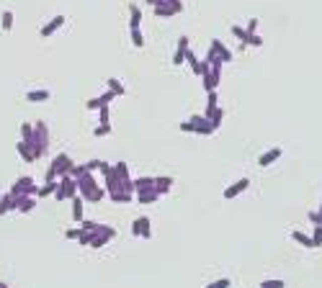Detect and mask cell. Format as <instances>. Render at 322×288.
Here are the masks:
<instances>
[{
    "mask_svg": "<svg viewBox=\"0 0 322 288\" xmlns=\"http://www.w3.org/2000/svg\"><path fill=\"white\" fill-rule=\"evenodd\" d=\"M29 144L36 154V160L47 154V149H49V126L44 121H34V137H31Z\"/></svg>",
    "mask_w": 322,
    "mask_h": 288,
    "instance_id": "6da1fadb",
    "label": "cell"
},
{
    "mask_svg": "<svg viewBox=\"0 0 322 288\" xmlns=\"http://www.w3.org/2000/svg\"><path fill=\"white\" fill-rule=\"evenodd\" d=\"M72 157L70 154H64V152H59L57 157L52 160V165H49V170H47V175H44V183H49V180H59L62 175H70V170H72Z\"/></svg>",
    "mask_w": 322,
    "mask_h": 288,
    "instance_id": "7a4b0ae2",
    "label": "cell"
},
{
    "mask_svg": "<svg viewBox=\"0 0 322 288\" xmlns=\"http://www.w3.org/2000/svg\"><path fill=\"white\" fill-rule=\"evenodd\" d=\"M80 190H77V180L72 178V175H62L59 183H57V190H54V198L57 201H70V198H75Z\"/></svg>",
    "mask_w": 322,
    "mask_h": 288,
    "instance_id": "3957f363",
    "label": "cell"
},
{
    "mask_svg": "<svg viewBox=\"0 0 322 288\" xmlns=\"http://www.w3.org/2000/svg\"><path fill=\"white\" fill-rule=\"evenodd\" d=\"M114 237H116V229H114V227H109V224H98L96 232H93V239H91V247H93V250H101V247L109 245Z\"/></svg>",
    "mask_w": 322,
    "mask_h": 288,
    "instance_id": "277c9868",
    "label": "cell"
},
{
    "mask_svg": "<svg viewBox=\"0 0 322 288\" xmlns=\"http://www.w3.org/2000/svg\"><path fill=\"white\" fill-rule=\"evenodd\" d=\"M188 121H191V126H193V134H204V137H209V134H214V131H217V126H214L204 114H193Z\"/></svg>",
    "mask_w": 322,
    "mask_h": 288,
    "instance_id": "5b68a950",
    "label": "cell"
},
{
    "mask_svg": "<svg viewBox=\"0 0 322 288\" xmlns=\"http://www.w3.org/2000/svg\"><path fill=\"white\" fill-rule=\"evenodd\" d=\"M13 196H36L39 193V185H34V178H29V175H24V178H18L11 188Z\"/></svg>",
    "mask_w": 322,
    "mask_h": 288,
    "instance_id": "8992f818",
    "label": "cell"
},
{
    "mask_svg": "<svg viewBox=\"0 0 322 288\" xmlns=\"http://www.w3.org/2000/svg\"><path fill=\"white\" fill-rule=\"evenodd\" d=\"M201 82H204V90H206V93L217 90L219 82H222V67H209V70L201 75Z\"/></svg>",
    "mask_w": 322,
    "mask_h": 288,
    "instance_id": "52a82bcc",
    "label": "cell"
},
{
    "mask_svg": "<svg viewBox=\"0 0 322 288\" xmlns=\"http://www.w3.org/2000/svg\"><path fill=\"white\" fill-rule=\"evenodd\" d=\"M132 234L134 237H142V239L152 237V221H149V216H137L132 221Z\"/></svg>",
    "mask_w": 322,
    "mask_h": 288,
    "instance_id": "ba28073f",
    "label": "cell"
},
{
    "mask_svg": "<svg viewBox=\"0 0 322 288\" xmlns=\"http://www.w3.org/2000/svg\"><path fill=\"white\" fill-rule=\"evenodd\" d=\"M114 98H119V95H116L114 90H106L103 95H98V98H91L88 103H85V108H88V111H101L103 106H109Z\"/></svg>",
    "mask_w": 322,
    "mask_h": 288,
    "instance_id": "9c48e42d",
    "label": "cell"
},
{
    "mask_svg": "<svg viewBox=\"0 0 322 288\" xmlns=\"http://www.w3.org/2000/svg\"><path fill=\"white\" fill-rule=\"evenodd\" d=\"M250 188V180L248 178H240V180H234L229 188H224V198H227V201H232V198H237L240 193H245Z\"/></svg>",
    "mask_w": 322,
    "mask_h": 288,
    "instance_id": "30bf717a",
    "label": "cell"
},
{
    "mask_svg": "<svg viewBox=\"0 0 322 288\" xmlns=\"http://www.w3.org/2000/svg\"><path fill=\"white\" fill-rule=\"evenodd\" d=\"M36 209V196H16V211L31 214Z\"/></svg>",
    "mask_w": 322,
    "mask_h": 288,
    "instance_id": "8fae6325",
    "label": "cell"
},
{
    "mask_svg": "<svg viewBox=\"0 0 322 288\" xmlns=\"http://www.w3.org/2000/svg\"><path fill=\"white\" fill-rule=\"evenodd\" d=\"M281 147H273V149H268V152H263L261 154V157H258V165H261V167H268V165H273V162H278V160H281Z\"/></svg>",
    "mask_w": 322,
    "mask_h": 288,
    "instance_id": "7c38bea8",
    "label": "cell"
},
{
    "mask_svg": "<svg viewBox=\"0 0 322 288\" xmlns=\"http://www.w3.org/2000/svg\"><path fill=\"white\" fill-rule=\"evenodd\" d=\"M64 21H67V18H64V16H54L52 21H49V24L47 26H41V36H44V39H49V36H54L62 26H64Z\"/></svg>",
    "mask_w": 322,
    "mask_h": 288,
    "instance_id": "4fadbf2b",
    "label": "cell"
},
{
    "mask_svg": "<svg viewBox=\"0 0 322 288\" xmlns=\"http://www.w3.org/2000/svg\"><path fill=\"white\" fill-rule=\"evenodd\" d=\"M188 41H191L188 36H181V39H178V49H176V54H173V64H176V67H181V64L186 62V54H188V49H191Z\"/></svg>",
    "mask_w": 322,
    "mask_h": 288,
    "instance_id": "5bb4252c",
    "label": "cell"
},
{
    "mask_svg": "<svg viewBox=\"0 0 322 288\" xmlns=\"http://www.w3.org/2000/svg\"><path fill=\"white\" fill-rule=\"evenodd\" d=\"M80 196H83V201H85V204H101L103 198L109 196V190L98 185V188H93V190H88V193H80Z\"/></svg>",
    "mask_w": 322,
    "mask_h": 288,
    "instance_id": "9a60e30c",
    "label": "cell"
},
{
    "mask_svg": "<svg viewBox=\"0 0 322 288\" xmlns=\"http://www.w3.org/2000/svg\"><path fill=\"white\" fill-rule=\"evenodd\" d=\"M152 11H155V16H157V18H170V16H178V11H176L173 6H170L168 0H160V3H155V6H152Z\"/></svg>",
    "mask_w": 322,
    "mask_h": 288,
    "instance_id": "2e32d148",
    "label": "cell"
},
{
    "mask_svg": "<svg viewBox=\"0 0 322 288\" xmlns=\"http://www.w3.org/2000/svg\"><path fill=\"white\" fill-rule=\"evenodd\" d=\"M93 188H98V180L93 178V172H85L83 178H77V190H80V193H88V190H93Z\"/></svg>",
    "mask_w": 322,
    "mask_h": 288,
    "instance_id": "e0dca14e",
    "label": "cell"
},
{
    "mask_svg": "<svg viewBox=\"0 0 322 288\" xmlns=\"http://www.w3.org/2000/svg\"><path fill=\"white\" fill-rule=\"evenodd\" d=\"M16 149H18V157H21V160H26V162H36V154H34V149H31V144H29V142L21 139V142L16 144Z\"/></svg>",
    "mask_w": 322,
    "mask_h": 288,
    "instance_id": "ac0fdd59",
    "label": "cell"
},
{
    "mask_svg": "<svg viewBox=\"0 0 322 288\" xmlns=\"http://www.w3.org/2000/svg\"><path fill=\"white\" fill-rule=\"evenodd\" d=\"M149 190H155V178H137L134 180V196L137 193H149Z\"/></svg>",
    "mask_w": 322,
    "mask_h": 288,
    "instance_id": "d6986e66",
    "label": "cell"
},
{
    "mask_svg": "<svg viewBox=\"0 0 322 288\" xmlns=\"http://www.w3.org/2000/svg\"><path fill=\"white\" fill-rule=\"evenodd\" d=\"M129 29H142V11L137 3L129 6Z\"/></svg>",
    "mask_w": 322,
    "mask_h": 288,
    "instance_id": "ffe728a7",
    "label": "cell"
},
{
    "mask_svg": "<svg viewBox=\"0 0 322 288\" xmlns=\"http://www.w3.org/2000/svg\"><path fill=\"white\" fill-rule=\"evenodd\" d=\"M70 204H72V221H80L85 219L83 216V209H85V201H83V196H75V198H70Z\"/></svg>",
    "mask_w": 322,
    "mask_h": 288,
    "instance_id": "44dd1931",
    "label": "cell"
},
{
    "mask_svg": "<svg viewBox=\"0 0 322 288\" xmlns=\"http://www.w3.org/2000/svg\"><path fill=\"white\" fill-rule=\"evenodd\" d=\"M211 49H217V54L224 59V64H227V62H232V49H227V47H224V41H222V39H211Z\"/></svg>",
    "mask_w": 322,
    "mask_h": 288,
    "instance_id": "7402d4cb",
    "label": "cell"
},
{
    "mask_svg": "<svg viewBox=\"0 0 322 288\" xmlns=\"http://www.w3.org/2000/svg\"><path fill=\"white\" fill-rule=\"evenodd\" d=\"M8 211H16V196L11 190L6 196H0V216L8 214Z\"/></svg>",
    "mask_w": 322,
    "mask_h": 288,
    "instance_id": "603a6c76",
    "label": "cell"
},
{
    "mask_svg": "<svg viewBox=\"0 0 322 288\" xmlns=\"http://www.w3.org/2000/svg\"><path fill=\"white\" fill-rule=\"evenodd\" d=\"M173 178H170V175H160V178H155V190L160 193V196H165L170 188H173Z\"/></svg>",
    "mask_w": 322,
    "mask_h": 288,
    "instance_id": "cb8c5ba5",
    "label": "cell"
},
{
    "mask_svg": "<svg viewBox=\"0 0 322 288\" xmlns=\"http://www.w3.org/2000/svg\"><path fill=\"white\" fill-rule=\"evenodd\" d=\"M217 108H219V95H217V90H211V93H206V108H204V116L209 119Z\"/></svg>",
    "mask_w": 322,
    "mask_h": 288,
    "instance_id": "d4e9b609",
    "label": "cell"
},
{
    "mask_svg": "<svg viewBox=\"0 0 322 288\" xmlns=\"http://www.w3.org/2000/svg\"><path fill=\"white\" fill-rule=\"evenodd\" d=\"M49 98H52L49 90H29V93H26V101H29V103H44V101H49Z\"/></svg>",
    "mask_w": 322,
    "mask_h": 288,
    "instance_id": "484cf974",
    "label": "cell"
},
{
    "mask_svg": "<svg viewBox=\"0 0 322 288\" xmlns=\"http://www.w3.org/2000/svg\"><path fill=\"white\" fill-rule=\"evenodd\" d=\"M291 239L296 242V245H302V247H307V250H312V247H314V242H312V237H309V234H304V232H291Z\"/></svg>",
    "mask_w": 322,
    "mask_h": 288,
    "instance_id": "4316f807",
    "label": "cell"
},
{
    "mask_svg": "<svg viewBox=\"0 0 322 288\" xmlns=\"http://www.w3.org/2000/svg\"><path fill=\"white\" fill-rule=\"evenodd\" d=\"M109 198L114 204H129L134 198V193H126V190H114V193H109Z\"/></svg>",
    "mask_w": 322,
    "mask_h": 288,
    "instance_id": "83f0119b",
    "label": "cell"
},
{
    "mask_svg": "<svg viewBox=\"0 0 322 288\" xmlns=\"http://www.w3.org/2000/svg\"><path fill=\"white\" fill-rule=\"evenodd\" d=\"M160 198V193L157 190H149V193H137V201L142 204V206H149V204H155Z\"/></svg>",
    "mask_w": 322,
    "mask_h": 288,
    "instance_id": "f1b7e54d",
    "label": "cell"
},
{
    "mask_svg": "<svg viewBox=\"0 0 322 288\" xmlns=\"http://www.w3.org/2000/svg\"><path fill=\"white\" fill-rule=\"evenodd\" d=\"M57 183H59V180H49V183H44V185L39 188L36 198H47V196H54V190H57Z\"/></svg>",
    "mask_w": 322,
    "mask_h": 288,
    "instance_id": "f546056e",
    "label": "cell"
},
{
    "mask_svg": "<svg viewBox=\"0 0 322 288\" xmlns=\"http://www.w3.org/2000/svg\"><path fill=\"white\" fill-rule=\"evenodd\" d=\"M106 85H109V90H114L119 98L126 93V87H124V85H121V80H116V77H109V80H106Z\"/></svg>",
    "mask_w": 322,
    "mask_h": 288,
    "instance_id": "4dcf8cb0",
    "label": "cell"
},
{
    "mask_svg": "<svg viewBox=\"0 0 322 288\" xmlns=\"http://www.w3.org/2000/svg\"><path fill=\"white\" fill-rule=\"evenodd\" d=\"M129 36H132V44H134L137 49L144 47V34H142V29H129Z\"/></svg>",
    "mask_w": 322,
    "mask_h": 288,
    "instance_id": "1f68e13d",
    "label": "cell"
},
{
    "mask_svg": "<svg viewBox=\"0 0 322 288\" xmlns=\"http://www.w3.org/2000/svg\"><path fill=\"white\" fill-rule=\"evenodd\" d=\"M0 26H3V31L13 29V11H3V16H0Z\"/></svg>",
    "mask_w": 322,
    "mask_h": 288,
    "instance_id": "d6a6232c",
    "label": "cell"
},
{
    "mask_svg": "<svg viewBox=\"0 0 322 288\" xmlns=\"http://www.w3.org/2000/svg\"><path fill=\"white\" fill-rule=\"evenodd\" d=\"M229 31H232L234 39H240V44H245V47H248V39H250V36H248V31H245L243 26H232Z\"/></svg>",
    "mask_w": 322,
    "mask_h": 288,
    "instance_id": "836d02e7",
    "label": "cell"
},
{
    "mask_svg": "<svg viewBox=\"0 0 322 288\" xmlns=\"http://www.w3.org/2000/svg\"><path fill=\"white\" fill-rule=\"evenodd\" d=\"M209 121H211L214 126H217V129H219V126H222V121H224V108L219 106V108H217V111H214V114L209 116Z\"/></svg>",
    "mask_w": 322,
    "mask_h": 288,
    "instance_id": "e575fe53",
    "label": "cell"
},
{
    "mask_svg": "<svg viewBox=\"0 0 322 288\" xmlns=\"http://www.w3.org/2000/svg\"><path fill=\"white\" fill-rule=\"evenodd\" d=\"M31 137H34V124H21V139L31 142Z\"/></svg>",
    "mask_w": 322,
    "mask_h": 288,
    "instance_id": "d590c367",
    "label": "cell"
},
{
    "mask_svg": "<svg viewBox=\"0 0 322 288\" xmlns=\"http://www.w3.org/2000/svg\"><path fill=\"white\" fill-rule=\"evenodd\" d=\"M109 134H111V124H101V126L93 129V137H98V139L101 137H109Z\"/></svg>",
    "mask_w": 322,
    "mask_h": 288,
    "instance_id": "8d00e7d4",
    "label": "cell"
},
{
    "mask_svg": "<svg viewBox=\"0 0 322 288\" xmlns=\"http://www.w3.org/2000/svg\"><path fill=\"white\" fill-rule=\"evenodd\" d=\"M91 239H93V232H85V229H80V237H77V242L83 247H91Z\"/></svg>",
    "mask_w": 322,
    "mask_h": 288,
    "instance_id": "74e56055",
    "label": "cell"
},
{
    "mask_svg": "<svg viewBox=\"0 0 322 288\" xmlns=\"http://www.w3.org/2000/svg\"><path fill=\"white\" fill-rule=\"evenodd\" d=\"M229 285H232V280H229V278H219V280H211L206 288H229Z\"/></svg>",
    "mask_w": 322,
    "mask_h": 288,
    "instance_id": "f35d334b",
    "label": "cell"
},
{
    "mask_svg": "<svg viewBox=\"0 0 322 288\" xmlns=\"http://www.w3.org/2000/svg\"><path fill=\"white\" fill-rule=\"evenodd\" d=\"M98 116H101L98 124H111V111H109V106H103V108L98 111Z\"/></svg>",
    "mask_w": 322,
    "mask_h": 288,
    "instance_id": "ab89813d",
    "label": "cell"
},
{
    "mask_svg": "<svg viewBox=\"0 0 322 288\" xmlns=\"http://www.w3.org/2000/svg\"><path fill=\"white\" fill-rule=\"evenodd\" d=\"M85 172H88V167H85V165H72V170H70V175H72L75 180H77V178H83Z\"/></svg>",
    "mask_w": 322,
    "mask_h": 288,
    "instance_id": "60d3db41",
    "label": "cell"
},
{
    "mask_svg": "<svg viewBox=\"0 0 322 288\" xmlns=\"http://www.w3.org/2000/svg\"><path fill=\"white\" fill-rule=\"evenodd\" d=\"M312 242H314V247H322V227H314V232H312Z\"/></svg>",
    "mask_w": 322,
    "mask_h": 288,
    "instance_id": "b9f144b4",
    "label": "cell"
},
{
    "mask_svg": "<svg viewBox=\"0 0 322 288\" xmlns=\"http://www.w3.org/2000/svg\"><path fill=\"white\" fill-rule=\"evenodd\" d=\"M284 285H286V283L278 280V278H276V280H263V283H261V288H284Z\"/></svg>",
    "mask_w": 322,
    "mask_h": 288,
    "instance_id": "7bdbcfd3",
    "label": "cell"
},
{
    "mask_svg": "<svg viewBox=\"0 0 322 288\" xmlns=\"http://www.w3.org/2000/svg\"><path fill=\"white\" fill-rule=\"evenodd\" d=\"M103 165V160H91V162H85V167H88V172H98Z\"/></svg>",
    "mask_w": 322,
    "mask_h": 288,
    "instance_id": "ee69618b",
    "label": "cell"
},
{
    "mask_svg": "<svg viewBox=\"0 0 322 288\" xmlns=\"http://www.w3.org/2000/svg\"><path fill=\"white\" fill-rule=\"evenodd\" d=\"M96 227H98L96 221H88V219H83V221H80V229H85V232H96Z\"/></svg>",
    "mask_w": 322,
    "mask_h": 288,
    "instance_id": "f6af8a7d",
    "label": "cell"
},
{
    "mask_svg": "<svg viewBox=\"0 0 322 288\" xmlns=\"http://www.w3.org/2000/svg\"><path fill=\"white\" fill-rule=\"evenodd\" d=\"M245 31H248V36H253V34L258 31V18H250V21H248V26H245Z\"/></svg>",
    "mask_w": 322,
    "mask_h": 288,
    "instance_id": "bcb514c9",
    "label": "cell"
},
{
    "mask_svg": "<svg viewBox=\"0 0 322 288\" xmlns=\"http://www.w3.org/2000/svg\"><path fill=\"white\" fill-rule=\"evenodd\" d=\"M309 221L314 227H322V214L319 211H309Z\"/></svg>",
    "mask_w": 322,
    "mask_h": 288,
    "instance_id": "7dc6e473",
    "label": "cell"
},
{
    "mask_svg": "<svg viewBox=\"0 0 322 288\" xmlns=\"http://www.w3.org/2000/svg\"><path fill=\"white\" fill-rule=\"evenodd\" d=\"M248 47H263V39L258 36V34H253V36L248 39Z\"/></svg>",
    "mask_w": 322,
    "mask_h": 288,
    "instance_id": "c3c4849f",
    "label": "cell"
},
{
    "mask_svg": "<svg viewBox=\"0 0 322 288\" xmlns=\"http://www.w3.org/2000/svg\"><path fill=\"white\" fill-rule=\"evenodd\" d=\"M64 237H67V239H77V237H80V227H75V229H67V232H64Z\"/></svg>",
    "mask_w": 322,
    "mask_h": 288,
    "instance_id": "681fc988",
    "label": "cell"
},
{
    "mask_svg": "<svg viewBox=\"0 0 322 288\" xmlns=\"http://www.w3.org/2000/svg\"><path fill=\"white\" fill-rule=\"evenodd\" d=\"M181 131H186V134H193V126H191V121H183V124H181Z\"/></svg>",
    "mask_w": 322,
    "mask_h": 288,
    "instance_id": "f907efd6",
    "label": "cell"
},
{
    "mask_svg": "<svg viewBox=\"0 0 322 288\" xmlns=\"http://www.w3.org/2000/svg\"><path fill=\"white\" fill-rule=\"evenodd\" d=\"M168 3L173 6V8L178 11V13H183V3H181V0H168Z\"/></svg>",
    "mask_w": 322,
    "mask_h": 288,
    "instance_id": "816d5d0a",
    "label": "cell"
},
{
    "mask_svg": "<svg viewBox=\"0 0 322 288\" xmlns=\"http://www.w3.org/2000/svg\"><path fill=\"white\" fill-rule=\"evenodd\" d=\"M144 3H147V6H155V3H160V0H144Z\"/></svg>",
    "mask_w": 322,
    "mask_h": 288,
    "instance_id": "f5cc1de1",
    "label": "cell"
},
{
    "mask_svg": "<svg viewBox=\"0 0 322 288\" xmlns=\"http://www.w3.org/2000/svg\"><path fill=\"white\" fill-rule=\"evenodd\" d=\"M0 288H8V285H6V283H0Z\"/></svg>",
    "mask_w": 322,
    "mask_h": 288,
    "instance_id": "db71d44e",
    "label": "cell"
},
{
    "mask_svg": "<svg viewBox=\"0 0 322 288\" xmlns=\"http://www.w3.org/2000/svg\"><path fill=\"white\" fill-rule=\"evenodd\" d=\"M319 214H322V204H319Z\"/></svg>",
    "mask_w": 322,
    "mask_h": 288,
    "instance_id": "11a10c76",
    "label": "cell"
}]
</instances>
